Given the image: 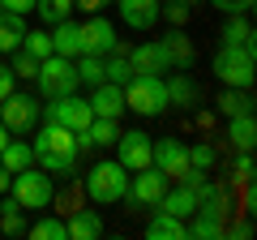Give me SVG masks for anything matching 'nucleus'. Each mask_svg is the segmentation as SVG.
Here are the masks:
<instances>
[{
	"mask_svg": "<svg viewBox=\"0 0 257 240\" xmlns=\"http://www.w3.org/2000/svg\"><path fill=\"white\" fill-rule=\"evenodd\" d=\"M22 35H26V22H22V13H0V52H18L22 47Z\"/></svg>",
	"mask_w": 257,
	"mask_h": 240,
	"instance_id": "nucleus-20",
	"label": "nucleus"
},
{
	"mask_svg": "<svg viewBox=\"0 0 257 240\" xmlns=\"http://www.w3.org/2000/svg\"><path fill=\"white\" fill-rule=\"evenodd\" d=\"M9 180H13V172L5 163H0V193H9Z\"/></svg>",
	"mask_w": 257,
	"mask_h": 240,
	"instance_id": "nucleus-42",
	"label": "nucleus"
},
{
	"mask_svg": "<svg viewBox=\"0 0 257 240\" xmlns=\"http://www.w3.org/2000/svg\"><path fill=\"white\" fill-rule=\"evenodd\" d=\"M35 9H39V18L43 22H64L69 13H73V0H35Z\"/></svg>",
	"mask_w": 257,
	"mask_h": 240,
	"instance_id": "nucleus-28",
	"label": "nucleus"
},
{
	"mask_svg": "<svg viewBox=\"0 0 257 240\" xmlns=\"http://www.w3.org/2000/svg\"><path fill=\"white\" fill-rule=\"evenodd\" d=\"M52 52L56 56H82V30L73 26V22L64 18V22H56V30H52Z\"/></svg>",
	"mask_w": 257,
	"mask_h": 240,
	"instance_id": "nucleus-17",
	"label": "nucleus"
},
{
	"mask_svg": "<svg viewBox=\"0 0 257 240\" xmlns=\"http://www.w3.org/2000/svg\"><path fill=\"white\" fill-rule=\"evenodd\" d=\"M0 9H9V13H30V9H35V0H0Z\"/></svg>",
	"mask_w": 257,
	"mask_h": 240,
	"instance_id": "nucleus-38",
	"label": "nucleus"
},
{
	"mask_svg": "<svg viewBox=\"0 0 257 240\" xmlns=\"http://www.w3.org/2000/svg\"><path fill=\"white\" fill-rule=\"evenodd\" d=\"M128 77H133V69H128V56H111V60H103V82L124 86Z\"/></svg>",
	"mask_w": 257,
	"mask_h": 240,
	"instance_id": "nucleus-29",
	"label": "nucleus"
},
{
	"mask_svg": "<svg viewBox=\"0 0 257 240\" xmlns=\"http://www.w3.org/2000/svg\"><path fill=\"white\" fill-rule=\"evenodd\" d=\"M236 176L244 180V176H253V159H248V150H240V159H236Z\"/></svg>",
	"mask_w": 257,
	"mask_h": 240,
	"instance_id": "nucleus-40",
	"label": "nucleus"
},
{
	"mask_svg": "<svg viewBox=\"0 0 257 240\" xmlns=\"http://www.w3.org/2000/svg\"><path fill=\"white\" fill-rule=\"evenodd\" d=\"M86 193H90L99 206L124 202V197H128V167L120 163V159H103V163H94L90 176H86Z\"/></svg>",
	"mask_w": 257,
	"mask_h": 240,
	"instance_id": "nucleus-3",
	"label": "nucleus"
},
{
	"mask_svg": "<svg viewBox=\"0 0 257 240\" xmlns=\"http://www.w3.org/2000/svg\"><path fill=\"white\" fill-rule=\"evenodd\" d=\"M159 210L176 214V219H189V214H197V193H193L189 185H180V189H172V193L159 197Z\"/></svg>",
	"mask_w": 257,
	"mask_h": 240,
	"instance_id": "nucleus-18",
	"label": "nucleus"
},
{
	"mask_svg": "<svg viewBox=\"0 0 257 240\" xmlns=\"http://www.w3.org/2000/svg\"><path fill=\"white\" fill-rule=\"evenodd\" d=\"M0 120H5L9 133H26V129H35V120H39V103L30 94H5L0 99Z\"/></svg>",
	"mask_w": 257,
	"mask_h": 240,
	"instance_id": "nucleus-9",
	"label": "nucleus"
},
{
	"mask_svg": "<svg viewBox=\"0 0 257 240\" xmlns=\"http://www.w3.org/2000/svg\"><path fill=\"white\" fill-rule=\"evenodd\" d=\"M52 125H64V129H73V133H82L86 125L94 120V111H90V103L86 99H77V94H56L52 99V107H39Z\"/></svg>",
	"mask_w": 257,
	"mask_h": 240,
	"instance_id": "nucleus-7",
	"label": "nucleus"
},
{
	"mask_svg": "<svg viewBox=\"0 0 257 240\" xmlns=\"http://www.w3.org/2000/svg\"><path fill=\"white\" fill-rule=\"evenodd\" d=\"M128 69H133V73H163V69H172V65H167V56H163L159 43H142V47L128 52Z\"/></svg>",
	"mask_w": 257,
	"mask_h": 240,
	"instance_id": "nucleus-16",
	"label": "nucleus"
},
{
	"mask_svg": "<svg viewBox=\"0 0 257 240\" xmlns=\"http://www.w3.org/2000/svg\"><path fill=\"white\" fill-rule=\"evenodd\" d=\"M163 86H167V103H176V107H193V103L202 99V90L193 86L189 73H176L172 82H163Z\"/></svg>",
	"mask_w": 257,
	"mask_h": 240,
	"instance_id": "nucleus-19",
	"label": "nucleus"
},
{
	"mask_svg": "<svg viewBox=\"0 0 257 240\" xmlns=\"http://www.w3.org/2000/svg\"><path fill=\"white\" fill-rule=\"evenodd\" d=\"M159 13H167V22H176V26H180V22L189 18V5H184V0H176V5H159Z\"/></svg>",
	"mask_w": 257,
	"mask_h": 240,
	"instance_id": "nucleus-37",
	"label": "nucleus"
},
{
	"mask_svg": "<svg viewBox=\"0 0 257 240\" xmlns=\"http://www.w3.org/2000/svg\"><path fill=\"white\" fill-rule=\"evenodd\" d=\"M116 5H120L124 26H133V30H150L159 22V0H116Z\"/></svg>",
	"mask_w": 257,
	"mask_h": 240,
	"instance_id": "nucleus-15",
	"label": "nucleus"
},
{
	"mask_svg": "<svg viewBox=\"0 0 257 240\" xmlns=\"http://www.w3.org/2000/svg\"><path fill=\"white\" fill-rule=\"evenodd\" d=\"M35 163L43 167L47 176H69L73 172V163H77V133L73 129H64V125H52L47 120L43 129H39V138H35Z\"/></svg>",
	"mask_w": 257,
	"mask_h": 240,
	"instance_id": "nucleus-1",
	"label": "nucleus"
},
{
	"mask_svg": "<svg viewBox=\"0 0 257 240\" xmlns=\"http://www.w3.org/2000/svg\"><path fill=\"white\" fill-rule=\"evenodd\" d=\"M9 193L22 202V210H43V206L56 197V189H52V176H47V172H35V167H26V172H13Z\"/></svg>",
	"mask_w": 257,
	"mask_h": 240,
	"instance_id": "nucleus-6",
	"label": "nucleus"
},
{
	"mask_svg": "<svg viewBox=\"0 0 257 240\" xmlns=\"http://www.w3.org/2000/svg\"><path fill=\"white\" fill-rule=\"evenodd\" d=\"M86 103H90L94 116H107V120H120V116H124V90H120V86H111V82H99V86H94V94H90Z\"/></svg>",
	"mask_w": 257,
	"mask_h": 240,
	"instance_id": "nucleus-14",
	"label": "nucleus"
},
{
	"mask_svg": "<svg viewBox=\"0 0 257 240\" xmlns=\"http://www.w3.org/2000/svg\"><path fill=\"white\" fill-rule=\"evenodd\" d=\"M219 107H223V116H240V111H253V99H248L244 90H236V86H227L223 99H219Z\"/></svg>",
	"mask_w": 257,
	"mask_h": 240,
	"instance_id": "nucleus-27",
	"label": "nucleus"
},
{
	"mask_svg": "<svg viewBox=\"0 0 257 240\" xmlns=\"http://www.w3.org/2000/svg\"><path fill=\"white\" fill-rule=\"evenodd\" d=\"M159 47H163V56H167V65H172V69H189L193 60H197V47H193V39L184 35L180 26L167 30V35L159 39Z\"/></svg>",
	"mask_w": 257,
	"mask_h": 240,
	"instance_id": "nucleus-13",
	"label": "nucleus"
},
{
	"mask_svg": "<svg viewBox=\"0 0 257 240\" xmlns=\"http://www.w3.org/2000/svg\"><path fill=\"white\" fill-rule=\"evenodd\" d=\"M150 163H155L167 180H184V176H189V146L176 142V138H163L150 150Z\"/></svg>",
	"mask_w": 257,
	"mask_h": 240,
	"instance_id": "nucleus-8",
	"label": "nucleus"
},
{
	"mask_svg": "<svg viewBox=\"0 0 257 240\" xmlns=\"http://www.w3.org/2000/svg\"><path fill=\"white\" fill-rule=\"evenodd\" d=\"M64 231H69L73 240H94V236L103 231V219H99L94 210H73V219L64 223Z\"/></svg>",
	"mask_w": 257,
	"mask_h": 240,
	"instance_id": "nucleus-21",
	"label": "nucleus"
},
{
	"mask_svg": "<svg viewBox=\"0 0 257 240\" xmlns=\"http://www.w3.org/2000/svg\"><path fill=\"white\" fill-rule=\"evenodd\" d=\"M120 90H124V107L138 111V116H159V111L172 107L167 103V86L159 73H133Z\"/></svg>",
	"mask_w": 257,
	"mask_h": 240,
	"instance_id": "nucleus-2",
	"label": "nucleus"
},
{
	"mask_svg": "<svg viewBox=\"0 0 257 240\" xmlns=\"http://www.w3.org/2000/svg\"><path fill=\"white\" fill-rule=\"evenodd\" d=\"M184 236H193V240H197V236L210 240V236H223V227H219V219H214V214H202V210H197V219L184 227Z\"/></svg>",
	"mask_w": 257,
	"mask_h": 240,
	"instance_id": "nucleus-30",
	"label": "nucleus"
},
{
	"mask_svg": "<svg viewBox=\"0 0 257 240\" xmlns=\"http://www.w3.org/2000/svg\"><path fill=\"white\" fill-rule=\"evenodd\" d=\"M5 142H9V129H5V120H0V150H5Z\"/></svg>",
	"mask_w": 257,
	"mask_h": 240,
	"instance_id": "nucleus-44",
	"label": "nucleus"
},
{
	"mask_svg": "<svg viewBox=\"0 0 257 240\" xmlns=\"http://www.w3.org/2000/svg\"><path fill=\"white\" fill-rule=\"evenodd\" d=\"M214 73H219V82H223V86L248 90V86H253V43L219 47V56H214Z\"/></svg>",
	"mask_w": 257,
	"mask_h": 240,
	"instance_id": "nucleus-4",
	"label": "nucleus"
},
{
	"mask_svg": "<svg viewBox=\"0 0 257 240\" xmlns=\"http://www.w3.org/2000/svg\"><path fill=\"white\" fill-rule=\"evenodd\" d=\"M86 138H90V146H111V142L120 138V129H116V120H107V116H94L90 125H86Z\"/></svg>",
	"mask_w": 257,
	"mask_h": 240,
	"instance_id": "nucleus-25",
	"label": "nucleus"
},
{
	"mask_svg": "<svg viewBox=\"0 0 257 240\" xmlns=\"http://www.w3.org/2000/svg\"><path fill=\"white\" fill-rule=\"evenodd\" d=\"M0 231H9V236H22V231H26L22 206H18V210H0Z\"/></svg>",
	"mask_w": 257,
	"mask_h": 240,
	"instance_id": "nucleus-35",
	"label": "nucleus"
},
{
	"mask_svg": "<svg viewBox=\"0 0 257 240\" xmlns=\"http://www.w3.org/2000/svg\"><path fill=\"white\" fill-rule=\"evenodd\" d=\"M77 82H86V86L103 82V56H82L77 60Z\"/></svg>",
	"mask_w": 257,
	"mask_h": 240,
	"instance_id": "nucleus-31",
	"label": "nucleus"
},
{
	"mask_svg": "<svg viewBox=\"0 0 257 240\" xmlns=\"http://www.w3.org/2000/svg\"><path fill=\"white\" fill-rule=\"evenodd\" d=\"M39 90L47 94V99H56V94H73L77 90V65L69 60V56H47V60H39V73H35Z\"/></svg>",
	"mask_w": 257,
	"mask_h": 240,
	"instance_id": "nucleus-5",
	"label": "nucleus"
},
{
	"mask_svg": "<svg viewBox=\"0 0 257 240\" xmlns=\"http://www.w3.org/2000/svg\"><path fill=\"white\" fill-rule=\"evenodd\" d=\"M0 163L9 167V172H26V167H35V150L26 146V142H5V150H0Z\"/></svg>",
	"mask_w": 257,
	"mask_h": 240,
	"instance_id": "nucleus-22",
	"label": "nucleus"
},
{
	"mask_svg": "<svg viewBox=\"0 0 257 240\" xmlns=\"http://www.w3.org/2000/svg\"><path fill=\"white\" fill-rule=\"evenodd\" d=\"M163 185H167V176L159 172L155 163H150V167H142V172L133 176V185H128V197H133L138 206H159V197L167 193Z\"/></svg>",
	"mask_w": 257,
	"mask_h": 240,
	"instance_id": "nucleus-12",
	"label": "nucleus"
},
{
	"mask_svg": "<svg viewBox=\"0 0 257 240\" xmlns=\"http://www.w3.org/2000/svg\"><path fill=\"white\" fill-rule=\"evenodd\" d=\"M116 146H120V163H124L128 172H142V167H150V150H155V142H150L142 129L120 133V138H116Z\"/></svg>",
	"mask_w": 257,
	"mask_h": 240,
	"instance_id": "nucleus-11",
	"label": "nucleus"
},
{
	"mask_svg": "<svg viewBox=\"0 0 257 240\" xmlns=\"http://www.w3.org/2000/svg\"><path fill=\"white\" fill-rule=\"evenodd\" d=\"M214 9H223V13H236V0H214Z\"/></svg>",
	"mask_w": 257,
	"mask_h": 240,
	"instance_id": "nucleus-43",
	"label": "nucleus"
},
{
	"mask_svg": "<svg viewBox=\"0 0 257 240\" xmlns=\"http://www.w3.org/2000/svg\"><path fill=\"white\" fill-rule=\"evenodd\" d=\"M26 236H35V240H64L69 231H64L60 219H39L35 227H26Z\"/></svg>",
	"mask_w": 257,
	"mask_h": 240,
	"instance_id": "nucleus-33",
	"label": "nucleus"
},
{
	"mask_svg": "<svg viewBox=\"0 0 257 240\" xmlns=\"http://www.w3.org/2000/svg\"><path fill=\"white\" fill-rule=\"evenodd\" d=\"M39 73V60L30 52H18V60H13V77H35Z\"/></svg>",
	"mask_w": 257,
	"mask_h": 240,
	"instance_id": "nucleus-36",
	"label": "nucleus"
},
{
	"mask_svg": "<svg viewBox=\"0 0 257 240\" xmlns=\"http://www.w3.org/2000/svg\"><path fill=\"white\" fill-rule=\"evenodd\" d=\"M22 39H26L22 52H30L35 60H47V56H52V35H47V30H30V35H22Z\"/></svg>",
	"mask_w": 257,
	"mask_h": 240,
	"instance_id": "nucleus-32",
	"label": "nucleus"
},
{
	"mask_svg": "<svg viewBox=\"0 0 257 240\" xmlns=\"http://www.w3.org/2000/svg\"><path fill=\"white\" fill-rule=\"evenodd\" d=\"M189 167H197V172H210V167H214V150L206 146V142H197V146L189 150Z\"/></svg>",
	"mask_w": 257,
	"mask_h": 240,
	"instance_id": "nucleus-34",
	"label": "nucleus"
},
{
	"mask_svg": "<svg viewBox=\"0 0 257 240\" xmlns=\"http://www.w3.org/2000/svg\"><path fill=\"white\" fill-rule=\"evenodd\" d=\"M82 30V56H111L116 52V26H111L107 18H99V13H90V22L86 26H77Z\"/></svg>",
	"mask_w": 257,
	"mask_h": 240,
	"instance_id": "nucleus-10",
	"label": "nucleus"
},
{
	"mask_svg": "<svg viewBox=\"0 0 257 240\" xmlns=\"http://www.w3.org/2000/svg\"><path fill=\"white\" fill-rule=\"evenodd\" d=\"M240 43H253V26L236 13V18L223 26V47H240Z\"/></svg>",
	"mask_w": 257,
	"mask_h": 240,
	"instance_id": "nucleus-26",
	"label": "nucleus"
},
{
	"mask_svg": "<svg viewBox=\"0 0 257 240\" xmlns=\"http://www.w3.org/2000/svg\"><path fill=\"white\" fill-rule=\"evenodd\" d=\"M231 125H227V138H231V146H240V150H253V111H240V116H227Z\"/></svg>",
	"mask_w": 257,
	"mask_h": 240,
	"instance_id": "nucleus-24",
	"label": "nucleus"
},
{
	"mask_svg": "<svg viewBox=\"0 0 257 240\" xmlns=\"http://www.w3.org/2000/svg\"><path fill=\"white\" fill-rule=\"evenodd\" d=\"M13 82H18V77H13V69L0 65V99H5V94H13Z\"/></svg>",
	"mask_w": 257,
	"mask_h": 240,
	"instance_id": "nucleus-39",
	"label": "nucleus"
},
{
	"mask_svg": "<svg viewBox=\"0 0 257 240\" xmlns=\"http://www.w3.org/2000/svg\"><path fill=\"white\" fill-rule=\"evenodd\" d=\"M146 236H150V240H184V219H176V214L159 210V219H150Z\"/></svg>",
	"mask_w": 257,
	"mask_h": 240,
	"instance_id": "nucleus-23",
	"label": "nucleus"
},
{
	"mask_svg": "<svg viewBox=\"0 0 257 240\" xmlns=\"http://www.w3.org/2000/svg\"><path fill=\"white\" fill-rule=\"evenodd\" d=\"M107 0H73V9H86V13H99Z\"/></svg>",
	"mask_w": 257,
	"mask_h": 240,
	"instance_id": "nucleus-41",
	"label": "nucleus"
},
{
	"mask_svg": "<svg viewBox=\"0 0 257 240\" xmlns=\"http://www.w3.org/2000/svg\"><path fill=\"white\" fill-rule=\"evenodd\" d=\"M184 5H189V0H184Z\"/></svg>",
	"mask_w": 257,
	"mask_h": 240,
	"instance_id": "nucleus-45",
	"label": "nucleus"
}]
</instances>
